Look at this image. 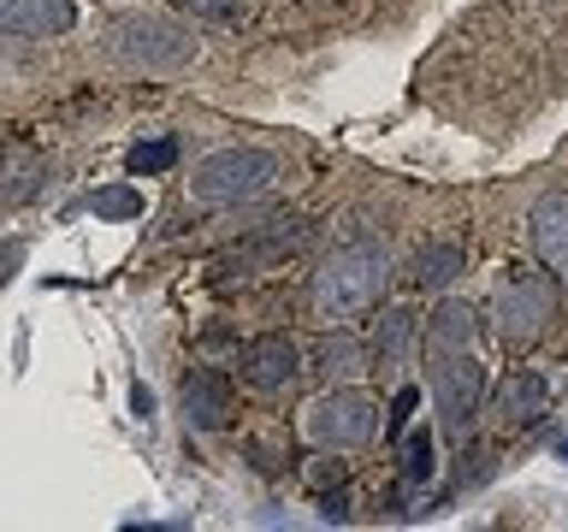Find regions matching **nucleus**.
<instances>
[{"instance_id": "f3484780", "label": "nucleus", "mask_w": 568, "mask_h": 532, "mask_svg": "<svg viewBox=\"0 0 568 532\" xmlns=\"http://www.w3.org/2000/svg\"><path fill=\"white\" fill-rule=\"evenodd\" d=\"M433 473H438L433 432H408V443H403V485H426Z\"/></svg>"}, {"instance_id": "6ab92c4d", "label": "nucleus", "mask_w": 568, "mask_h": 532, "mask_svg": "<svg viewBox=\"0 0 568 532\" xmlns=\"http://www.w3.org/2000/svg\"><path fill=\"white\" fill-rule=\"evenodd\" d=\"M184 18L195 24H231V18H243V0H172Z\"/></svg>"}, {"instance_id": "0eeeda50", "label": "nucleus", "mask_w": 568, "mask_h": 532, "mask_svg": "<svg viewBox=\"0 0 568 532\" xmlns=\"http://www.w3.org/2000/svg\"><path fill=\"white\" fill-rule=\"evenodd\" d=\"M527 237H532V255H539V266L550 273V284L568 296V190H550L532 202Z\"/></svg>"}, {"instance_id": "7ed1b4c3", "label": "nucleus", "mask_w": 568, "mask_h": 532, "mask_svg": "<svg viewBox=\"0 0 568 532\" xmlns=\"http://www.w3.org/2000/svg\"><path fill=\"white\" fill-rule=\"evenodd\" d=\"M557 314V284H545L539 273H515L497 284L491 296V331L504 337L509 349H532Z\"/></svg>"}, {"instance_id": "20e7f679", "label": "nucleus", "mask_w": 568, "mask_h": 532, "mask_svg": "<svg viewBox=\"0 0 568 532\" xmlns=\"http://www.w3.org/2000/svg\"><path fill=\"white\" fill-rule=\"evenodd\" d=\"M302 432H308L314 450H362L379 432V402L362 397V390H326L302 408Z\"/></svg>"}, {"instance_id": "f8f14e48", "label": "nucleus", "mask_w": 568, "mask_h": 532, "mask_svg": "<svg viewBox=\"0 0 568 532\" xmlns=\"http://www.w3.org/2000/svg\"><path fill=\"white\" fill-rule=\"evenodd\" d=\"M479 337V314L468 301H444V308L426 319V355H456V349H474Z\"/></svg>"}, {"instance_id": "dca6fc26", "label": "nucleus", "mask_w": 568, "mask_h": 532, "mask_svg": "<svg viewBox=\"0 0 568 532\" xmlns=\"http://www.w3.org/2000/svg\"><path fill=\"white\" fill-rule=\"evenodd\" d=\"M172 160H178V142L154 136V142H136V149L124 154V172L131 177H160V172H172Z\"/></svg>"}, {"instance_id": "5701e85b", "label": "nucleus", "mask_w": 568, "mask_h": 532, "mask_svg": "<svg viewBox=\"0 0 568 532\" xmlns=\"http://www.w3.org/2000/svg\"><path fill=\"white\" fill-rule=\"evenodd\" d=\"M131 408H136V415H142V420H149V415H154V397H149V390H142V385H136V390H131Z\"/></svg>"}, {"instance_id": "1a4fd4ad", "label": "nucleus", "mask_w": 568, "mask_h": 532, "mask_svg": "<svg viewBox=\"0 0 568 532\" xmlns=\"http://www.w3.org/2000/svg\"><path fill=\"white\" fill-rule=\"evenodd\" d=\"M296 372H302V355L284 331H261L243 344V379L255 390H284L296 385Z\"/></svg>"}, {"instance_id": "4468645a", "label": "nucleus", "mask_w": 568, "mask_h": 532, "mask_svg": "<svg viewBox=\"0 0 568 532\" xmlns=\"http://www.w3.org/2000/svg\"><path fill=\"white\" fill-rule=\"evenodd\" d=\"M367 355H373V344H362V337H332L320 349V372H326V385H349L367 372Z\"/></svg>"}, {"instance_id": "4be33fe9", "label": "nucleus", "mask_w": 568, "mask_h": 532, "mask_svg": "<svg viewBox=\"0 0 568 532\" xmlns=\"http://www.w3.org/2000/svg\"><path fill=\"white\" fill-rule=\"evenodd\" d=\"M308 479H314V485H337V479H344V461H332V468L320 461V468H308Z\"/></svg>"}, {"instance_id": "9d476101", "label": "nucleus", "mask_w": 568, "mask_h": 532, "mask_svg": "<svg viewBox=\"0 0 568 532\" xmlns=\"http://www.w3.org/2000/svg\"><path fill=\"white\" fill-rule=\"evenodd\" d=\"M78 24L71 0H0V35H65Z\"/></svg>"}, {"instance_id": "6e6552de", "label": "nucleus", "mask_w": 568, "mask_h": 532, "mask_svg": "<svg viewBox=\"0 0 568 532\" xmlns=\"http://www.w3.org/2000/svg\"><path fill=\"white\" fill-rule=\"evenodd\" d=\"M491 415H497V426H509V432H521V426H539V420L550 415V385H545V372L515 367L509 379L497 385Z\"/></svg>"}, {"instance_id": "aec40b11", "label": "nucleus", "mask_w": 568, "mask_h": 532, "mask_svg": "<svg viewBox=\"0 0 568 532\" xmlns=\"http://www.w3.org/2000/svg\"><path fill=\"white\" fill-rule=\"evenodd\" d=\"M415 408H420V390H415V385H403L397 397H390V420H385V432H390V438H403V432H408V420H415Z\"/></svg>"}, {"instance_id": "ddd939ff", "label": "nucleus", "mask_w": 568, "mask_h": 532, "mask_svg": "<svg viewBox=\"0 0 568 532\" xmlns=\"http://www.w3.org/2000/svg\"><path fill=\"white\" fill-rule=\"evenodd\" d=\"M462 273H468V248L462 243H426L415 255V284L420 290H450Z\"/></svg>"}, {"instance_id": "f03ea898", "label": "nucleus", "mask_w": 568, "mask_h": 532, "mask_svg": "<svg viewBox=\"0 0 568 532\" xmlns=\"http://www.w3.org/2000/svg\"><path fill=\"white\" fill-rule=\"evenodd\" d=\"M278 177V160L266 149H220L190 172V202L195 207H237Z\"/></svg>"}, {"instance_id": "9b49d317", "label": "nucleus", "mask_w": 568, "mask_h": 532, "mask_svg": "<svg viewBox=\"0 0 568 532\" xmlns=\"http://www.w3.org/2000/svg\"><path fill=\"white\" fill-rule=\"evenodd\" d=\"M184 420L195 426V432H220V426L231 420V385H225V372H190L184 379Z\"/></svg>"}, {"instance_id": "a211bd4d", "label": "nucleus", "mask_w": 568, "mask_h": 532, "mask_svg": "<svg viewBox=\"0 0 568 532\" xmlns=\"http://www.w3.org/2000/svg\"><path fill=\"white\" fill-rule=\"evenodd\" d=\"M95 213L101 219H142V190L106 184V190H95Z\"/></svg>"}, {"instance_id": "39448f33", "label": "nucleus", "mask_w": 568, "mask_h": 532, "mask_svg": "<svg viewBox=\"0 0 568 532\" xmlns=\"http://www.w3.org/2000/svg\"><path fill=\"white\" fill-rule=\"evenodd\" d=\"M106 53L124 60V65H136V71H172L195 53V42L172 24V18L131 12V18H119V24L106 30Z\"/></svg>"}, {"instance_id": "423d86ee", "label": "nucleus", "mask_w": 568, "mask_h": 532, "mask_svg": "<svg viewBox=\"0 0 568 532\" xmlns=\"http://www.w3.org/2000/svg\"><path fill=\"white\" fill-rule=\"evenodd\" d=\"M433 397H438L444 426H450V432H468L479 402H486V367H479L474 349L433 355Z\"/></svg>"}, {"instance_id": "2eb2a0df", "label": "nucleus", "mask_w": 568, "mask_h": 532, "mask_svg": "<svg viewBox=\"0 0 568 532\" xmlns=\"http://www.w3.org/2000/svg\"><path fill=\"white\" fill-rule=\"evenodd\" d=\"M408 344H415V314L408 308H385L379 319H373V349L379 355H403Z\"/></svg>"}, {"instance_id": "f257e3e1", "label": "nucleus", "mask_w": 568, "mask_h": 532, "mask_svg": "<svg viewBox=\"0 0 568 532\" xmlns=\"http://www.w3.org/2000/svg\"><path fill=\"white\" fill-rule=\"evenodd\" d=\"M385 278H390V260H385L379 243H344L320 260L308 301H314L320 319H355V314L379 308Z\"/></svg>"}, {"instance_id": "412c9836", "label": "nucleus", "mask_w": 568, "mask_h": 532, "mask_svg": "<svg viewBox=\"0 0 568 532\" xmlns=\"http://www.w3.org/2000/svg\"><path fill=\"white\" fill-rule=\"evenodd\" d=\"M320 521H349V497H344V491L320 497Z\"/></svg>"}]
</instances>
